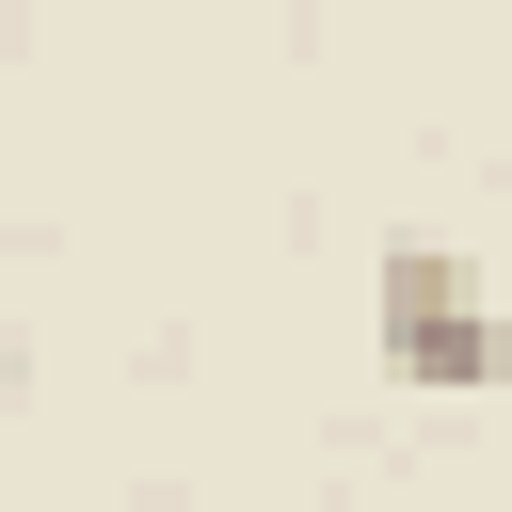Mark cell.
I'll return each instance as SVG.
<instances>
[{
  "label": "cell",
  "mask_w": 512,
  "mask_h": 512,
  "mask_svg": "<svg viewBox=\"0 0 512 512\" xmlns=\"http://www.w3.org/2000/svg\"><path fill=\"white\" fill-rule=\"evenodd\" d=\"M384 368H400V384H432V400L512 384V320L464 288V256H448V240H384Z\"/></svg>",
  "instance_id": "6da1fadb"
}]
</instances>
